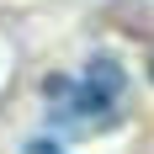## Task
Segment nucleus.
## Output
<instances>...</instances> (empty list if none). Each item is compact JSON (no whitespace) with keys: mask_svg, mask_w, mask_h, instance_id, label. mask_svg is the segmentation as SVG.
Returning <instances> with one entry per match:
<instances>
[{"mask_svg":"<svg viewBox=\"0 0 154 154\" xmlns=\"http://www.w3.org/2000/svg\"><path fill=\"white\" fill-rule=\"evenodd\" d=\"M149 80H154V59H149Z\"/></svg>","mask_w":154,"mask_h":154,"instance_id":"obj_2","label":"nucleus"},{"mask_svg":"<svg viewBox=\"0 0 154 154\" xmlns=\"http://www.w3.org/2000/svg\"><path fill=\"white\" fill-rule=\"evenodd\" d=\"M27 154H59V149H53V143H32Z\"/></svg>","mask_w":154,"mask_h":154,"instance_id":"obj_1","label":"nucleus"}]
</instances>
